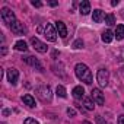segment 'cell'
I'll return each mask as SVG.
<instances>
[{"label": "cell", "mask_w": 124, "mask_h": 124, "mask_svg": "<svg viewBox=\"0 0 124 124\" xmlns=\"http://www.w3.org/2000/svg\"><path fill=\"white\" fill-rule=\"evenodd\" d=\"M91 98H92V101L96 104V105H104V102H105V99H104V93H102V91L101 89H92V92H91Z\"/></svg>", "instance_id": "obj_6"}, {"label": "cell", "mask_w": 124, "mask_h": 124, "mask_svg": "<svg viewBox=\"0 0 124 124\" xmlns=\"http://www.w3.org/2000/svg\"><path fill=\"white\" fill-rule=\"evenodd\" d=\"M37 96L42 101V102H50L51 98H53V93H51V88L50 86H39L37 88Z\"/></svg>", "instance_id": "obj_2"}, {"label": "cell", "mask_w": 124, "mask_h": 124, "mask_svg": "<svg viewBox=\"0 0 124 124\" xmlns=\"http://www.w3.org/2000/svg\"><path fill=\"white\" fill-rule=\"evenodd\" d=\"M79 12H80V15H83V16L91 12V3L88 2V0H83V2L79 5Z\"/></svg>", "instance_id": "obj_12"}, {"label": "cell", "mask_w": 124, "mask_h": 124, "mask_svg": "<svg viewBox=\"0 0 124 124\" xmlns=\"http://www.w3.org/2000/svg\"><path fill=\"white\" fill-rule=\"evenodd\" d=\"M22 101H23V104L28 105L29 108H34V107H35V98H34L32 95H29V93L23 95V96H22Z\"/></svg>", "instance_id": "obj_14"}, {"label": "cell", "mask_w": 124, "mask_h": 124, "mask_svg": "<svg viewBox=\"0 0 124 124\" xmlns=\"http://www.w3.org/2000/svg\"><path fill=\"white\" fill-rule=\"evenodd\" d=\"M2 124H6V123H2Z\"/></svg>", "instance_id": "obj_34"}, {"label": "cell", "mask_w": 124, "mask_h": 124, "mask_svg": "<svg viewBox=\"0 0 124 124\" xmlns=\"http://www.w3.org/2000/svg\"><path fill=\"white\" fill-rule=\"evenodd\" d=\"M111 5H112V6H117V5H118V0H112Z\"/></svg>", "instance_id": "obj_29"}, {"label": "cell", "mask_w": 124, "mask_h": 124, "mask_svg": "<svg viewBox=\"0 0 124 124\" xmlns=\"http://www.w3.org/2000/svg\"><path fill=\"white\" fill-rule=\"evenodd\" d=\"M83 105L88 111H92L95 108V102L92 101V98H83Z\"/></svg>", "instance_id": "obj_19"}, {"label": "cell", "mask_w": 124, "mask_h": 124, "mask_svg": "<svg viewBox=\"0 0 124 124\" xmlns=\"http://www.w3.org/2000/svg\"><path fill=\"white\" fill-rule=\"evenodd\" d=\"M2 54H3V55L6 54V47H3V48H2Z\"/></svg>", "instance_id": "obj_31"}, {"label": "cell", "mask_w": 124, "mask_h": 124, "mask_svg": "<svg viewBox=\"0 0 124 124\" xmlns=\"http://www.w3.org/2000/svg\"><path fill=\"white\" fill-rule=\"evenodd\" d=\"M67 114H69L70 117H75V115H76V111H75L73 108H67Z\"/></svg>", "instance_id": "obj_26"}, {"label": "cell", "mask_w": 124, "mask_h": 124, "mask_svg": "<svg viewBox=\"0 0 124 124\" xmlns=\"http://www.w3.org/2000/svg\"><path fill=\"white\" fill-rule=\"evenodd\" d=\"M31 45H32L38 53H47V50H48V48H47V45H45L42 41H39L38 38H35V37H32V38H31Z\"/></svg>", "instance_id": "obj_8"}, {"label": "cell", "mask_w": 124, "mask_h": 124, "mask_svg": "<svg viewBox=\"0 0 124 124\" xmlns=\"http://www.w3.org/2000/svg\"><path fill=\"white\" fill-rule=\"evenodd\" d=\"M72 93H73L75 99H83V98H85V89H83L82 86H75Z\"/></svg>", "instance_id": "obj_13"}, {"label": "cell", "mask_w": 124, "mask_h": 124, "mask_svg": "<svg viewBox=\"0 0 124 124\" xmlns=\"http://www.w3.org/2000/svg\"><path fill=\"white\" fill-rule=\"evenodd\" d=\"M95 120H96V124H108V123H107V121H105V120L101 117V115H98Z\"/></svg>", "instance_id": "obj_24"}, {"label": "cell", "mask_w": 124, "mask_h": 124, "mask_svg": "<svg viewBox=\"0 0 124 124\" xmlns=\"http://www.w3.org/2000/svg\"><path fill=\"white\" fill-rule=\"evenodd\" d=\"M55 92H57V95H58L60 98H66V96H67V93H66V88H64L63 85H58L57 89H55Z\"/></svg>", "instance_id": "obj_20"}, {"label": "cell", "mask_w": 124, "mask_h": 124, "mask_svg": "<svg viewBox=\"0 0 124 124\" xmlns=\"http://www.w3.org/2000/svg\"><path fill=\"white\" fill-rule=\"evenodd\" d=\"M9 114H10V111H9V109H5V111H3V115H9Z\"/></svg>", "instance_id": "obj_30"}, {"label": "cell", "mask_w": 124, "mask_h": 124, "mask_svg": "<svg viewBox=\"0 0 124 124\" xmlns=\"http://www.w3.org/2000/svg\"><path fill=\"white\" fill-rule=\"evenodd\" d=\"M121 15H123V18H124V9H123V10H121Z\"/></svg>", "instance_id": "obj_33"}, {"label": "cell", "mask_w": 124, "mask_h": 124, "mask_svg": "<svg viewBox=\"0 0 124 124\" xmlns=\"http://www.w3.org/2000/svg\"><path fill=\"white\" fill-rule=\"evenodd\" d=\"M23 124H39L35 118H26L25 121H23Z\"/></svg>", "instance_id": "obj_23"}, {"label": "cell", "mask_w": 124, "mask_h": 124, "mask_svg": "<svg viewBox=\"0 0 124 124\" xmlns=\"http://www.w3.org/2000/svg\"><path fill=\"white\" fill-rule=\"evenodd\" d=\"M23 60L26 61V63H28L29 66L35 67L37 70H39V72H44V66L39 63V60H38V58H35V57H32V55H26Z\"/></svg>", "instance_id": "obj_7"}, {"label": "cell", "mask_w": 124, "mask_h": 124, "mask_svg": "<svg viewBox=\"0 0 124 124\" xmlns=\"http://www.w3.org/2000/svg\"><path fill=\"white\" fill-rule=\"evenodd\" d=\"M10 28H12V32L16 34V35H23V34H26V28H25L23 23H21L19 21H16Z\"/></svg>", "instance_id": "obj_11"}, {"label": "cell", "mask_w": 124, "mask_h": 124, "mask_svg": "<svg viewBox=\"0 0 124 124\" xmlns=\"http://www.w3.org/2000/svg\"><path fill=\"white\" fill-rule=\"evenodd\" d=\"M18 79H19V72H18V69L10 67V69L8 70V80H9V83H10V85H16V83H18Z\"/></svg>", "instance_id": "obj_9"}, {"label": "cell", "mask_w": 124, "mask_h": 124, "mask_svg": "<svg viewBox=\"0 0 124 124\" xmlns=\"http://www.w3.org/2000/svg\"><path fill=\"white\" fill-rule=\"evenodd\" d=\"M92 19H93V22L99 23V22L104 19V12H102L101 9H95V10H93V15H92Z\"/></svg>", "instance_id": "obj_16"}, {"label": "cell", "mask_w": 124, "mask_h": 124, "mask_svg": "<svg viewBox=\"0 0 124 124\" xmlns=\"http://www.w3.org/2000/svg\"><path fill=\"white\" fill-rule=\"evenodd\" d=\"M75 73H76L78 79L82 80V82H85L86 85H91V83L93 82V78H92V73H91L89 67H88L86 64H83V63H78V64H76Z\"/></svg>", "instance_id": "obj_1"}, {"label": "cell", "mask_w": 124, "mask_h": 124, "mask_svg": "<svg viewBox=\"0 0 124 124\" xmlns=\"http://www.w3.org/2000/svg\"><path fill=\"white\" fill-rule=\"evenodd\" d=\"M96 80H98L101 88H105L108 85V80H109V72L107 69H99L96 73Z\"/></svg>", "instance_id": "obj_4"}, {"label": "cell", "mask_w": 124, "mask_h": 124, "mask_svg": "<svg viewBox=\"0 0 124 124\" xmlns=\"http://www.w3.org/2000/svg\"><path fill=\"white\" fill-rule=\"evenodd\" d=\"M117 124H124V115H120V117H118Z\"/></svg>", "instance_id": "obj_27"}, {"label": "cell", "mask_w": 124, "mask_h": 124, "mask_svg": "<svg viewBox=\"0 0 124 124\" xmlns=\"http://www.w3.org/2000/svg\"><path fill=\"white\" fill-rule=\"evenodd\" d=\"M55 29H57V32H58V35L61 38H66L67 37V28H66V23L63 21H57L55 22Z\"/></svg>", "instance_id": "obj_10"}, {"label": "cell", "mask_w": 124, "mask_h": 124, "mask_svg": "<svg viewBox=\"0 0 124 124\" xmlns=\"http://www.w3.org/2000/svg\"><path fill=\"white\" fill-rule=\"evenodd\" d=\"M112 39H114V32H111L109 29H107V31L102 32V41H104V42L108 44V42H111Z\"/></svg>", "instance_id": "obj_17"}, {"label": "cell", "mask_w": 124, "mask_h": 124, "mask_svg": "<svg viewBox=\"0 0 124 124\" xmlns=\"http://www.w3.org/2000/svg\"><path fill=\"white\" fill-rule=\"evenodd\" d=\"M2 19H3V22H5L6 25H9V26H12V25L16 22V16H15V13H13L9 8H3V9H2Z\"/></svg>", "instance_id": "obj_3"}, {"label": "cell", "mask_w": 124, "mask_h": 124, "mask_svg": "<svg viewBox=\"0 0 124 124\" xmlns=\"http://www.w3.org/2000/svg\"><path fill=\"white\" fill-rule=\"evenodd\" d=\"M15 48L18 50V51H26L28 50V45H26V42L23 41V39H19V41H16V44H15Z\"/></svg>", "instance_id": "obj_18"}, {"label": "cell", "mask_w": 124, "mask_h": 124, "mask_svg": "<svg viewBox=\"0 0 124 124\" xmlns=\"http://www.w3.org/2000/svg\"><path fill=\"white\" fill-rule=\"evenodd\" d=\"M31 5H32L34 8H41V6H42V3H41V2H35V0H32Z\"/></svg>", "instance_id": "obj_25"}, {"label": "cell", "mask_w": 124, "mask_h": 124, "mask_svg": "<svg viewBox=\"0 0 124 124\" xmlns=\"http://www.w3.org/2000/svg\"><path fill=\"white\" fill-rule=\"evenodd\" d=\"M48 5H50V6H57L58 2H54V0H51V2H48Z\"/></svg>", "instance_id": "obj_28"}, {"label": "cell", "mask_w": 124, "mask_h": 124, "mask_svg": "<svg viewBox=\"0 0 124 124\" xmlns=\"http://www.w3.org/2000/svg\"><path fill=\"white\" fill-rule=\"evenodd\" d=\"M105 23H107L108 26H112V25L115 23V16H114L112 13H108V15L105 16Z\"/></svg>", "instance_id": "obj_21"}, {"label": "cell", "mask_w": 124, "mask_h": 124, "mask_svg": "<svg viewBox=\"0 0 124 124\" xmlns=\"http://www.w3.org/2000/svg\"><path fill=\"white\" fill-rule=\"evenodd\" d=\"M83 124H92V123H89V121H83Z\"/></svg>", "instance_id": "obj_32"}, {"label": "cell", "mask_w": 124, "mask_h": 124, "mask_svg": "<svg viewBox=\"0 0 124 124\" xmlns=\"http://www.w3.org/2000/svg\"><path fill=\"white\" fill-rule=\"evenodd\" d=\"M108 124H109V123H108Z\"/></svg>", "instance_id": "obj_35"}, {"label": "cell", "mask_w": 124, "mask_h": 124, "mask_svg": "<svg viewBox=\"0 0 124 124\" xmlns=\"http://www.w3.org/2000/svg\"><path fill=\"white\" fill-rule=\"evenodd\" d=\"M57 29L51 25V23H47L45 25V29H44V37L47 38V41H50V42H54L55 39H57V32H55Z\"/></svg>", "instance_id": "obj_5"}, {"label": "cell", "mask_w": 124, "mask_h": 124, "mask_svg": "<svg viewBox=\"0 0 124 124\" xmlns=\"http://www.w3.org/2000/svg\"><path fill=\"white\" fill-rule=\"evenodd\" d=\"M82 47H83V41H82V39H76V41L73 42V48L79 50V48H82Z\"/></svg>", "instance_id": "obj_22"}, {"label": "cell", "mask_w": 124, "mask_h": 124, "mask_svg": "<svg viewBox=\"0 0 124 124\" xmlns=\"http://www.w3.org/2000/svg\"><path fill=\"white\" fill-rule=\"evenodd\" d=\"M114 38H117L118 41L124 39V25H117L115 32H114Z\"/></svg>", "instance_id": "obj_15"}]
</instances>
